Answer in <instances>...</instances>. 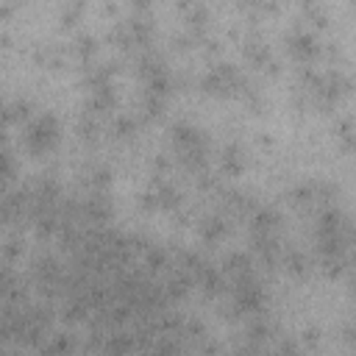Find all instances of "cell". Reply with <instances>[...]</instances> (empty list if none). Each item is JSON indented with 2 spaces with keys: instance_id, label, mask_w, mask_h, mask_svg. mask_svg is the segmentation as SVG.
<instances>
[{
  "instance_id": "8",
  "label": "cell",
  "mask_w": 356,
  "mask_h": 356,
  "mask_svg": "<svg viewBox=\"0 0 356 356\" xmlns=\"http://www.w3.org/2000/svg\"><path fill=\"white\" fill-rule=\"evenodd\" d=\"M339 334H342V342L353 345V342H356V323H345V325L339 328Z\"/></svg>"
},
{
  "instance_id": "6",
  "label": "cell",
  "mask_w": 356,
  "mask_h": 356,
  "mask_svg": "<svg viewBox=\"0 0 356 356\" xmlns=\"http://www.w3.org/2000/svg\"><path fill=\"white\" fill-rule=\"evenodd\" d=\"M70 53H72L81 64H89L92 56L97 53V39H95L92 33H78V36L72 39V44H70Z\"/></svg>"
},
{
  "instance_id": "2",
  "label": "cell",
  "mask_w": 356,
  "mask_h": 356,
  "mask_svg": "<svg viewBox=\"0 0 356 356\" xmlns=\"http://www.w3.org/2000/svg\"><path fill=\"white\" fill-rule=\"evenodd\" d=\"M286 50L295 61L300 64H312L323 56V42L317 39V33L312 28H295L289 36H286Z\"/></svg>"
},
{
  "instance_id": "7",
  "label": "cell",
  "mask_w": 356,
  "mask_h": 356,
  "mask_svg": "<svg viewBox=\"0 0 356 356\" xmlns=\"http://www.w3.org/2000/svg\"><path fill=\"white\" fill-rule=\"evenodd\" d=\"M33 114H31V100L28 97H14V100H8V106H6V120L8 122H28Z\"/></svg>"
},
{
  "instance_id": "4",
  "label": "cell",
  "mask_w": 356,
  "mask_h": 356,
  "mask_svg": "<svg viewBox=\"0 0 356 356\" xmlns=\"http://www.w3.org/2000/svg\"><path fill=\"white\" fill-rule=\"evenodd\" d=\"M225 231H228V217H225L222 211H220V214H209V217H203V220H200V225H197L200 239H203V242H209V245L220 242V239L225 236Z\"/></svg>"
},
{
  "instance_id": "9",
  "label": "cell",
  "mask_w": 356,
  "mask_h": 356,
  "mask_svg": "<svg viewBox=\"0 0 356 356\" xmlns=\"http://www.w3.org/2000/svg\"><path fill=\"white\" fill-rule=\"evenodd\" d=\"M348 289H350V295L356 298V273H350V281H348Z\"/></svg>"
},
{
  "instance_id": "5",
  "label": "cell",
  "mask_w": 356,
  "mask_h": 356,
  "mask_svg": "<svg viewBox=\"0 0 356 356\" xmlns=\"http://www.w3.org/2000/svg\"><path fill=\"white\" fill-rule=\"evenodd\" d=\"M281 261H284L286 273H289V275H295V278H303V275L312 270V261H309V256H306L303 250H298V248H289V250H284Z\"/></svg>"
},
{
  "instance_id": "3",
  "label": "cell",
  "mask_w": 356,
  "mask_h": 356,
  "mask_svg": "<svg viewBox=\"0 0 356 356\" xmlns=\"http://www.w3.org/2000/svg\"><path fill=\"white\" fill-rule=\"evenodd\" d=\"M248 164V156H245V147L239 142H228L222 150H220V170L222 175H239Z\"/></svg>"
},
{
  "instance_id": "1",
  "label": "cell",
  "mask_w": 356,
  "mask_h": 356,
  "mask_svg": "<svg viewBox=\"0 0 356 356\" xmlns=\"http://www.w3.org/2000/svg\"><path fill=\"white\" fill-rule=\"evenodd\" d=\"M22 142H25V150L33 153V156H44L56 147L58 142V120L53 114H33L25 128H22Z\"/></svg>"
}]
</instances>
